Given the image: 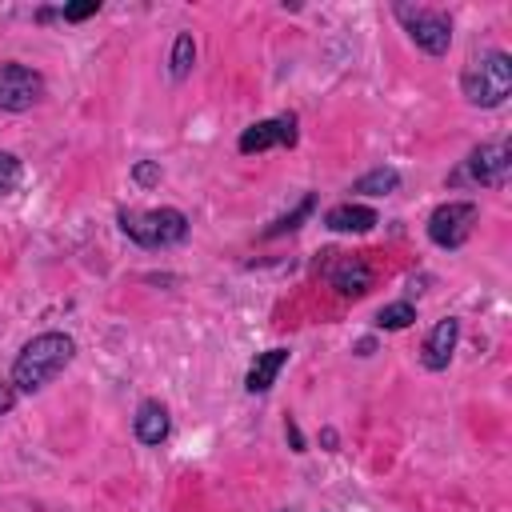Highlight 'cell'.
Segmentation results:
<instances>
[{"label":"cell","mask_w":512,"mask_h":512,"mask_svg":"<svg viewBox=\"0 0 512 512\" xmlns=\"http://www.w3.org/2000/svg\"><path fill=\"white\" fill-rule=\"evenodd\" d=\"M76 356V340L68 332H40L32 336L16 360H12V388L16 392H40L44 384H52Z\"/></svg>","instance_id":"6da1fadb"},{"label":"cell","mask_w":512,"mask_h":512,"mask_svg":"<svg viewBox=\"0 0 512 512\" xmlns=\"http://www.w3.org/2000/svg\"><path fill=\"white\" fill-rule=\"evenodd\" d=\"M460 92L472 108H500L512 92V56L492 48V52H480L476 60H468L460 72Z\"/></svg>","instance_id":"7a4b0ae2"},{"label":"cell","mask_w":512,"mask_h":512,"mask_svg":"<svg viewBox=\"0 0 512 512\" xmlns=\"http://www.w3.org/2000/svg\"><path fill=\"white\" fill-rule=\"evenodd\" d=\"M120 232L140 248H172L188 236V216L180 208H120Z\"/></svg>","instance_id":"3957f363"},{"label":"cell","mask_w":512,"mask_h":512,"mask_svg":"<svg viewBox=\"0 0 512 512\" xmlns=\"http://www.w3.org/2000/svg\"><path fill=\"white\" fill-rule=\"evenodd\" d=\"M396 20L412 36V44L428 56H444L452 48V16L440 8H412V4H392Z\"/></svg>","instance_id":"277c9868"},{"label":"cell","mask_w":512,"mask_h":512,"mask_svg":"<svg viewBox=\"0 0 512 512\" xmlns=\"http://www.w3.org/2000/svg\"><path fill=\"white\" fill-rule=\"evenodd\" d=\"M508 168H512V148L508 140H488L480 148L468 152L464 168L452 176V184H480V188H500L508 180Z\"/></svg>","instance_id":"5b68a950"},{"label":"cell","mask_w":512,"mask_h":512,"mask_svg":"<svg viewBox=\"0 0 512 512\" xmlns=\"http://www.w3.org/2000/svg\"><path fill=\"white\" fill-rule=\"evenodd\" d=\"M480 220V208L472 200H448L440 208H432L428 216V240L436 248H460L472 236V224Z\"/></svg>","instance_id":"8992f818"},{"label":"cell","mask_w":512,"mask_h":512,"mask_svg":"<svg viewBox=\"0 0 512 512\" xmlns=\"http://www.w3.org/2000/svg\"><path fill=\"white\" fill-rule=\"evenodd\" d=\"M44 100V76L20 60L0 64V112H24Z\"/></svg>","instance_id":"52a82bcc"},{"label":"cell","mask_w":512,"mask_h":512,"mask_svg":"<svg viewBox=\"0 0 512 512\" xmlns=\"http://www.w3.org/2000/svg\"><path fill=\"white\" fill-rule=\"evenodd\" d=\"M292 144H296V116H292V112H280V116H272V120H256V124H248V128L240 132V140H236V148H240L244 156L264 152V148H292Z\"/></svg>","instance_id":"ba28073f"},{"label":"cell","mask_w":512,"mask_h":512,"mask_svg":"<svg viewBox=\"0 0 512 512\" xmlns=\"http://www.w3.org/2000/svg\"><path fill=\"white\" fill-rule=\"evenodd\" d=\"M328 256L332 260H328L324 276L340 296H364L372 288V268L364 256H344V252H328Z\"/></svg>","instance_id":"9c48e42d"},{"label":"cell","mask_w":512,"mask_h":512,"mask_svg":"<svg viewBox=\"0 0 512 512\" xmlns=\"http://www.w3.org/2000/svg\"><path fill=\"white\" fill-rule=\"evenodd\" d=\"M456 340H460V320L456 316H444L432 324V332L424 336V348H420V364L428 372H444L452 364V352H456Z\"/></svg>","instance_id":"30bf717a"},{"label":"cell","mask_w":512,"mask_h":512,"mask_svg":"<svg viewBox=\"0 0 512 512\" xmlns=\"http://www.w3.org/2000/svg\"><path fill=\"white\" fill-rule=\"evenodd\" d=\"M136 440L140 444H148V448H160L164 440H168V428H172V420H168V408L160 404V400H140V408H136Z\"/></svg>","instance_id":"8fae6325"},{"label":"cell","mask_w":512,"mask_h":512,"mask_svg":"<svg viewBox=\"0 0 512 512\" xmlns=\"http://www.w3.org/2000/svg\"><path fill=\"white\" fill-rule=\"evenodd\" d=\"M376 208H368V204H336V208H328L324 212V228L328 232H368V228H376Z\"/></svg>","instance_id":"7c38bea8"},{"label":"cell","mask_w":512,"mask_h":512,"mask_svg":"<svg viewBox=\"0 0 512 512\" xmlns=\"http://www.w3.org/2000/svg\"><path fill=\"white\" fill-rule=\"evenodd\" d=\"M288 364V348H268V352H260L256 360H252V368H248V376H244V388L256 396V392H268L272 384H276V376H280V368Z\"/></svg>","instance_id":"4fadbf2b"},{"label":"cell","mask_w":512,"mask_h":512,"mask_svg":"<svg viewBox=\"0 0 512 512\" xmlns=\"http://www.w3.org/2000/svg\"><path fill=\"white\" fill-rule=\"evenodd\" d=\"M192 64H196V40H192V32H176V40H172V56H168V72H172V80H184V76L192 72Z\"/></svg>","instance_id":"5bb4252c"},{"label":"cell","mask_w":512,"mask_h":512,"mask_svg":"<svg viewBox=\"0 0 512 512\" xmlns=\"http://www.w3.org/2000/svg\"><path fill=\"white\" fill-rule=\"evenodd\" d=\"M396 188H400V172L396 168H372L352 184V192H364V196H388Z\"/></svg>","instance_id":"9a60e30c"},{"label":"cell","mask_w":512,"mask_h":512,"mask_svg":"<svg viewBox=\"0 0 512 512\" xmlns=\"http://www.w3.org/2000/svg\"><path fill=\"white\" fill-rule=\"evenodd\" d=\"M412 320H416L412 300H396V304H384V308L376 312V328H384V332H400V328H408Z\"/></svg>","instance_id":"2e32d148"},{"label":"cell","mask_w":512,"mask_h":512,"mask_svg":"<svg viewBox=\"0 0 512 512\" xmlns=\"http://www.w3.org/2000/svg\"><path fill=\"white\" fill-rule=\"evenodd\" d=\"M312 208H316V196H304L288 216H280V220H272V224L264 228V240H276V236H284V232H296V228H300V220H304V216H312Z\"/></svg>","instance_id":"e0dca14e"},{"label":"cell","mask_w":512,"mask_h":512,"mask_svg":"<svg viewBox=\"0 0 512 512\" xmlns=\"http://www.w3.org/2000/svg\"><path fill=\"white\" fill-rule=\"evenodd\" d=\"M20 176H24L20 160H16L12 152H0V192H12V188L20 184Z\"/></svg>","instance_id":"ac0fdd59"},{"label":"cell","mask_w":512,"mask_h":512,"mask_svg":"<svg viewBox=\"0 0 512 512\" xmlns=\"http://www.w3.org/2000/svg\"><path fill=\"white\" fill-rule=\"evenodd\" d=\"M96 12H100V0H84V4H64L56 16H60V20H68V24H80V20L96 16Z\"/></svg>","instance_id":"d6986e66"},{"label":"cell","mask_w":512,"mask_h":512,"mask_svg":"<svg viewBox=\"0 0 512 512\" xmlns=\"http://www.w3.org/2000/svg\"><path fill=\"white\" fill-rule=\"evenodd\" d=\"M132 180H136L140 188H152V184H160V164H156V160H140V164L132 168Z\"/></svg>","instance_id":"ffe728a7"},{"label":"cell","mask_w":512,"mask_h":512,"mask_svg":"<svg viewBox=\"0 0 512 512\" xmlns=\"http://www.w3.org/2000/svg\"><path fill=\"white\" fill-rule=\"evenodd\" d=\"M16 396H20V392L12 388V380H0V416L16 408Z\"/></svg>","instance_id":"44dd1931"},{"label":"cell","mask_w":512,"mask_h":512,"mask_svg":"<svg viewBox=\"0 0 512 512\" xmlns=\"http://www.w3.org/2000/svg\"><path fill=\"white\" fill-rule=\"evenodd\" d=\"M284 436H288V444H292V452H304V432H300V424L288 416V424H284Z\"/></svg>","instance_id":"7402d4cb"},{"label":"cell","mask_w":512,"mask_h":512,"mask_svg":"<svg viewBox=\"0 0 512 512\" xmlns=\"http://www.w3.org/2000/svg\"><path fill=\"white\" fill-rule=\"evenodd\" d=\"M320 444H324L328 452H336V428H324V432H320Z\"/></svg>","instance_id":"603a6c76"},{"label":"cell","mask_w":512,"mask_h":512,"mask_svg":"<svg viewBox=\"0 0 512 512\" xmlns=\"http://www.w3.org/2000/svg\"><path fill=\"white\" fill-rule=\"evenodd\" d=\"M372 348H376V340H372V336H364V340L356 344V356H372Z\"/></svg>","instance_id":"cb8c5ba5"},{"label":"cell","mask_w":512,"mask_h":512,"mask_svg":"<svg viewBox=\"0 0 512 512\" xmlns=\"http://www.w3.org/2000/svg\"><path fill=\"white\" fill-rule=\"evenodd\" d=\"M280 512H288V508H280Z\"/></svg>","instance_id":"d4e9b609"}]
</instances>
